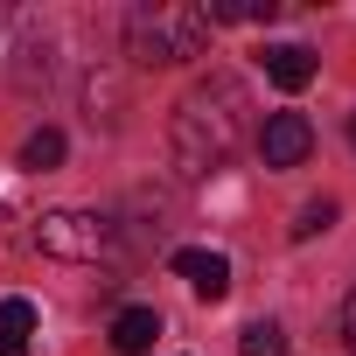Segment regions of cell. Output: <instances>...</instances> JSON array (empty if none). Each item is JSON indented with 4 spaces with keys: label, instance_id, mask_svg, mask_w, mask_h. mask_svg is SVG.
I'll return each mask as SVG.
<instances>
[{
    "label": "cell",
    "instance_id": "obj_1",
    "mask_svg": "<svg viewBox=\"0 0 356 356\" xmlns=\"http://www.w3.org/2000/svg\"><path fill=\"white\" fill-rule=\"evenodd\" d=\"M245 140H252V91H245V77L210 70V77H196L182 98H175L168 147H175V161H182V175L231 168Z\"/></svg>",
    "mask_w": 356,
    "mask_h": 356
},
{
    "label": "cell",
    "instance_id": "obj_2",
    "mask_svg": "<svg viewBox=\"0 0 356 356\" xmlns=\"http://www.w3.org/2000/svg\"><path fill=\"white\" fill-rule=\"evenodd\" d=\"M210 49V15L196 0H140L126 15V56L147 63V70H168V63H189Z\"/></svg>",
    "mask_w": 356,
    "mask_h": 356
},
{
    "label": "cell",
    "instance_id": "obj_3",
    "mask_svg": "<svg viewBox=\"0 0 356 356\" xmlns=\"http://www.w3.org/2000/svg\"><path fill=\"white\" fill-rule=\"evenodd\" d=\"M35 252L70 259V266H98L119 252V224L105 210H49V217H35Z\"/></svg>",
    "mask_w": 356,
    "mask_h": 356
},
{
    "label": "cell",
    "instance_id": "obj_4",
    "mask_svg": "<svg viewBox=\"0 0 356 356\" xmlns=\"http://www.w3.org/2000/svg\"><path fill=\"white\" fill-rule=\"evenodd\" d=\"M259 154H266V168H300V161L314 154L307 112H273V119L259 126Z\"/></svg>",
    "mask_w": 356,
    "mask_h": 356
},
{
    "label": "cell",
    "instance_id": "obj_5",
    "mask_svg": "<svg viewBox=\"0 0 356 356\" xmlns=\"http://www.w3.org/2000/svg\"><path fill=\"white\" fill-rule=\"evenodd\" d=\"M175 273H182L203 300H224L231 293V259L224 252H203V245H189V252H175Z\"/></svg>",
    "mask_w": 356,
    "mask_h": 356
},
{
    "label": "cell",
    "instance_id": "obj_6",
    "mask_svg": "<svg viewBox=\"0 0 356 356\" xmlns=\"http://www.w3.org/2000/svg\"><path fill=\"white\" fill-rule=\"evenodd\" d=\"M259 63H266V77H273L280 91H307V84H314V70H321L307 42H273V49H266Z\"/></svg>",
    "mask_w": 356,
    "mask_h": 356
},
{
    "label": "cell",
    "instance_id": "obj_7",
    "mask_svg": "<svg viewBox=\"0 0 356 356\" xmlns=\"http://www.w3.org/2000/svg\"><path fill=\"white\" fill-rule=\"evenodd\" d=\"M154 342H161V314L154 307H119L112 314V349L119 356H147Z\"/></svg>",
    "mask_w": 356,
    "mask_h": 356
},
{
    "label": "cell",
    "instance_id": "obj_8",
    "mask_svg": "<svg viewBox=\"0 0 356 356\" xmlns=\"http://www.w3.org/2000/svg\"><path fill=\"white\" fill-rule=\"evenodd\" d=\"M35 349V300H0V356H29Z\"/></svg>",
    "mask_w": 356,
    "mask_h": 356
},
{
    "label": "cell",
    "instance_id": "obj_9",
    "mask_svg": "<svg viewBox=\"0 0 356 356\" xmlns=\"http://www.w3.org/2000/svg\"><path fill=\"white\" fill-rule=\"evenodd\" d=\"M203 15H210V29H217V22H273L280 0H210Z\"/></svg>",
    "mask_w": 356,
    "mask_h": 356
},
{
    "label": "cell",
    "instance_id": "obj_10",
    "mask_svg": "<svg viewBox=\"0 0 356 356\" xmlns=\"http://www.w3.org/2000/svg\"><path fill=\"white\" fill-rule=\"evenodd\" d=\"M56 161H63V133L56 126H35L22 140V168H56Z\"/></svg>",
    "mask_w": 356,
    "mask_h": 356
},
{
    "label": "cell",
    "instance_id": "obj_11",
    "mask_svg": "<svg viewBox=\"0 0 356 356\" xmlns=\"http://www.w3.org/2000/svg\"><path fill=\"white\" fill-rule=\"evenodd\" d=\"M238 349H245V356H286V328H280V321H252V328L238 335Z\"/></svg>",
    "mask_w": 356,
    "mask_h": 356
},
{
    "label": "cell",
    "instance_id": "obj_12",
    "mask_svg": "<svg viewBox=\"0 0 356 356\" xmlns=\"http://www.w3.org/2000/svg\"><path fill=\"white\" fill-rule=\"evenodd\" d=\"M335 224V203L328 196H314V203H300V217H293V245H307V238H321Z\"/></svg>",
    "mask_w": 356,
    "mask_h": 356
},
{
    "label": "cell",
    "instance_id": "obj_13",
    "mask_svg": "<svg viewBox=\"0 0 356 356\" xmlns=\"http://www.w3.org/2000/svg\"><path fill=\"white\" fill-rule=\"evenodd\" d=\"M342 342H349V356H356V286H349V300H342Z\"/></svg>",
    "mask_w": 356,
    "mask_h": 356
},
{
    "label": "cell",
    "instance_id": "obj_14",
    "mask_svg": "<svg viewBox=\"0 0 356 356\" xmlns=\"http://www.w3.org/2000/svg\"><path fill=\"white\" fill-rule=\"evenodd\" d=\"M349 147H356V119H349Z\"/></svg>",
    "mask_w": 356,
    "mask_h": 356
}]
</instances>
